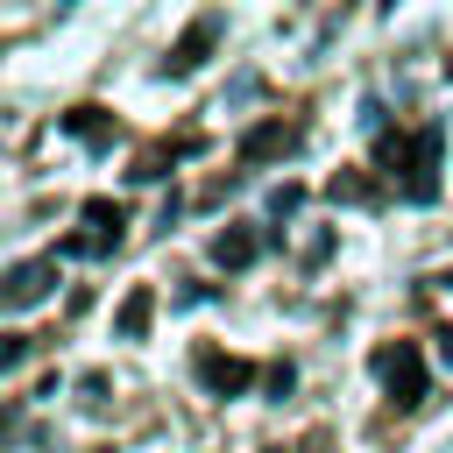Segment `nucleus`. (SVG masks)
Returning <instances> with one entry per match:
<instances>
[{
  "label": "nucleus",
  "mask_w": 453,
  "mask_h": 453,
  "mask_svg": "<svg viewBox=\"0 0 453 453\" xmlns=\"http://www.w3.org/2000/svg\"><path fill=\"white\" fill-rule=\"evenodd\" d=\"M375 375L389 382V396H396V403H425V361H418V347H411V340L375 347Z\"/></svg>",
  "instance_id": "1"
},
{
  "label": "nucleus",
  "mask_w": 453,
  "mask_h": 453,
  "mask_svg": "<svg viewBox=\"0 0 453 453\" xmlns=\"http://www.w3.org/2000/svg\"><path fill=\"white\" fill-rule=\"evenodd\" d=\"M50 283H57V255L14 262V269L0 276V311H28V304H42V297H50Z\"/></svg>",
  "instance_id": "2"
},
{
  "label": "nucleus",
  "mask_w": 453,
  "mask_h": 453,
  "mask_svg": "<svg viewBox=\"0 0 453 453\" xmlns=\"http://www.w3.org/2000/svg\"><path fill=\"white\" fill-rule=\"evenodd\" d=\"M219 28H226V21H219V7H205V14H198V21H191V28L177 35V42H170L163 71H170V78H191V71L205 64V50H212V35H219Z\"/></svg>",
  "instance_id": "3"
},
{
  "label": "nucleus",
  "mask_w": 453,
  "mask_h": 453,
  "mask_svg": "<svg viewBox=\"0 0 453 453\" xmlns=\"http://www.w3.org/2000/svg\"><path fill=\"white\" fill-rule=\"evenodd\" d=\"M304 134L290 127V120H262V127H248L241 134V163H269V156H290Z\"/></svg>",
  "instance_id": "4"
},
{
  "label": "nucleus",
  "mask_w": 453,
  "mask_h": 453,
  "mask_svg": "<svg viewBox=\"0 0 453 453\" xmlns=\"http://www.w3.org/2000/svg\"><path fill=\"white\" fill-rule=\"evenodd\" d=\"M198 375H205V389H219V396H241L248 382H255V361H241V354H198Z\"/></svg>",
  "instance_id": "5"
},
{
  "label": "nucleus",
  "mask_w": 453,
  "mask_h": 453,
  "mask_svg": "<svg viewBox=\"0 0 453 453\" xmlns=\"http://www.w3.org/2000/svg\"><path fill=\"white\" fill-rule=\"evenodd\" d=\"M255 255H262V234H255V226H219V234H212V262H219V269H248Z\"/></svg>",
  "instance_id": "6"
},
{
  "label": "nucleus",
  "mask_w": 453,
  "mask_h": 453,
  "mask_svg": "<svg viewBox=\"0 0 453 453\" xmlns=\"http://www.w3.org/2000/svg\"><path fill=\"white\" fill-rule=\"evenodd\" d=\"M149 319H156V290H149V283H134V290L120 297V311H113V333H120V340H142V333H149Z\"/></svg>",
  "instance_id": "7"
},
{
  "label": "nucleus",
  "mask_w": 453,
  "mask_h": 453,
  "mask_svg": "<svg viewBox=\"0 0 453 453\" xmlns=\"http://www.w3.org/2000/svg\"><path fill=\"white\" fill-rule=\"evenodd\" d=\"M85 219H92V248H113L120 226H127V212H120L113 198H85Z\"/></svg>",
  "instance_id": "8"
},
{
  "label": "nucleus",
  "mask_w": 453,
  "mask_h": 453,
  "mask_svg": "<svg viewBox=\"0 0 453 453\" xmlns=\"http://www.w3.org/2000/svg\"><path fill=\"white\" fill-rule=\"evenodd\" d=\"M64 127H71V134H85V142H106V134H113V120H106L99 106H71V113H64Z\"/></svg>",
  "instance_id": "9"
},
{
  "label": "nucleus",
  "mask_w": 453,
  "mask_h": 453,
  "mask_svg": "<svg viewBox=\"0 0 453 453\" xmlns=\"http://www.w3.org/2000/svg\"><path fill=\"white\" fill-rule=\"evenodd\" d=\"M333 198L340 205H375V184L368 177H333Z\"/></svg>",
  "instance_id": "10"
},
{
  "label": "nucleus",
  "mask_w": 453,
  "mask_h": 453,
  "mask_svg": "<svg viewBox=\"0 0 453 453\" xmlns=\"http://www.w3.org/2000/svg\"><path fill=\"white\" fill-rule=\"evenodd\" d=\"M297 205H304V191H297V184H276V191H269V212H276V219H283V212H297Z\"/></svg>",
  "instance_id": "11"
},
{
  "label": "nucleus",
  "mask_w": 453,
  "mask_h": 453,
  "mask_svg": "<svg viewBox=\"0 0 453 453\" xmlns=\"http://www.w3.org/2000/svg\"><path fill=\"white\" fill-rule=\"evenodd\" d=\"M21 354H28V340H21V333H0V368H14Z\"/></svg>",
  "instance_id": "12"
},
{
  "label": "nucleus",
  "mask_w": 453,
  "mask_h": 453,
  "mask_svg": "<svg viewBox=\"0 0 453 453\" xmlns=\"http://www.w3.org/2000/svg\"><path fill=\"white\" fill-rule=\"evenodd\" d=\"M446 78H453V57H446Z\"/></svg>",
  "instance_id": "13"
}]
</instances>
